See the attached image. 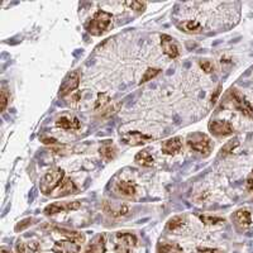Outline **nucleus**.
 Segmentation results:
<instances>
[{
    "label": "nucleus",
    "mask_w": 253,
    "mask_h": 253,
    "mask_svg": "<svg viewBox=\"0 0 253 253\" xmlns=\"http://www.w3.org/2000/svg\"><path fill=\"white\" fill-rule=\"evenodd\" d=\"M187 146L191 148V150L196 151L199 153H204V155H209L213 150V142L211 139L208 137L204 133H193V134H189L187 137Z\"/></svg>",
    "instance_id": "7ed1b4c3"
},
{
    "label": "nucleus",
    "mask_w": 253,
    "mask_h": 253,
    "mask_svg": "<svg viewBox=\"0 0 253 253\" xmlns=\"http://www.w3.org/2000/svg\"><path fill=\"white\" fill-rule=\"evenodd\" d=\"M126 6L132 8L133 10H137V12H143L146 9V4L142 3V1H128V3H124Z\"/></svg>",
    "instance_id": "c85d7f7f"
},
{
    "label": "nucleus",
    "mask_w": 253,
    "mask_h": 253,
    "mask_svg": "<svg viewBox=\"0 0 253 253\" xmlns=\"http://www.w3.org/2000/svg\"><path fill=\"white\" fill-rule=\"evenodd\" d=\"M79 85H80V74L78 71L70 72L69 75L63 79L60 90H58V95L60 96H66L70 92L75 91L79 87Z\"/></svg>",
    "instance_id": "39448f33"
},
{
    "label": "nucleus",
    "mask_w": 253,
    "mask_h": 253,
    "mask_svg": "<svg viewBox=\"0 0 253 253\" xmlns=\"http://www.w3.org/2000/svg\"><path fill=\"white\" fill-rule=\"evenodd\" d=\"M200 67H202L203 70H204L207 74H210V72L214 71V65L210 61L208 60H202L200 61Z\"/></svg>",
    "instance_id": "c756f323"
},
{
    "label": "nucleus",
    "mask_w": 253,
    "mask_h": 253,
    "mask_svg": "<svg viewBox=\"0 0 253 253\" xmlns=\"http://www.w3.org/2000/svg\"><path fill=\"white\" fill-rule=\"evenodd\" d=\"M60 233H62L63 236H66L69 239H72V241L78 242V243H83L85 242V236L84 233H80V232H75V230H67V229H58Z\"/></svg>",
    "instance_id": "b1692460"
},
{
    "label": "nucleus",
    "mask_w": 253,
    "mask_h": 253,
    "mask_svg": "<svg viewBox=\"0 0 253 253\" xmlns=\"http://www.w3.org/2000/svg\"><path fill=\"white\" fill-rule=\"evenodd\" d=\"M99 151H100V155L103 156L105 160H113V158L115 157V155H117V150H115L114 146H113L110 141L104 142Z\"/></svg>",
    "instance_id": "412c9836"
},
{
    "label": "nucleus",
    "mask_w": 253,
    "mask_h": 253,
    "mask_svg": "<svg viewBox=\"0 0 253 253\" xmlns=\"http://www.w3.org/2000/svg\"><path fill=\"white\" fill-rule=\"evenodd\" d=\"M209 130L216 137H225L234 132L232 124L225 121H211L209 123Z\"/></svg>",
    "instance_id": "6e6552de"
},
{
    "label": "nucleus",
    "mask_w": 253,
    "mask_h": 253,
    "mask_svg": "<svg viewBox=\"0 0 253 253\" xmlns=\"http://www.w3.org/2000/svg\"><path fill=\"white\" fill-rule=\"evenodd\" d=\"M79 189L75 185V182L72 181L71 178H65L62 181V184L58 186V189L56 190L55 196L56 198H60V196H67L72 195V194H78Z\"/></svg>",
    "instance_id": "4468645a"
},
{
    "label": "nucleus",
    "mask_w": 253,
    "mask_h": 253,
    "mask_svg": "<svg viewBox=\"0 0 253 253\" xmlns=\"http://www.w3.org/2000/svg\"><path fill=\"white\" fill-rule=\"evenodd\" d=\"M113 20V15L105 10H98L86 26V31L91 36H101L107 32Z\"/></svg>",
    "instance_id": "f03ea898"
},
{
    "label": "nucleus",
    "mask_w": 253,
    "mask_h": 253,
    "mask_svg": "<svg viewBox=\"0 0 253 253\" xmlns=\"http://www.w3.org/2000/svg\"><path fill=\"white\" fill-rule=\"evenodd\" d=\"M246 187H247L248 191H253V171L251 172V175L248 176L247 181H246Z\"/></svg>",
    "instance_id": "2f4dec72"
},
{
    "label": "nucleus",
    "mask_w": 253,
    "mask_h": 253,
    "mask_svg": "<svg viewBox=\"0 0 253 253\" xmlns=\"http://www.w3.org/2000/svg\"><path fill=\"white\" fill-rule=\"evenodd\" d=\"M198 253H221L219 250L215 248H204V250H199Z\"/></svg>",
    "instance_id": "473e14b6"
},
{
    "label": "nucleus",
    "mask_w": 253,
    "mask_h": 253,
    "mask_svg": "<svg viewBox=\"0 0 253 253\" xmlns=\"http://www.w3.org/2000/svg\"><path fill=\"white\" fill-rule=\"evenodd\" d=\"M81 207L80 202H65V203H53L44 208V214L53 215V214L62 213V211H71Z\"/></svg>",
    "instance_id": "0eeeda50"
},
{
    "label": "nucleus",
    "mask_w": 253,
    "mask_h": 253,
    "mask_svg": "<svg viewBox=\"0 0 253 253\" xmlns=\"http://www.w3.org/2000/svg\"><path fill=\"white\" fill-rule=\"evenodd\" d=\"M220 89H221V87L219 86L218 89L215 90V92H214V95H213V96H211V103H215L216 98H218V96H219V94H220Z\"/></svg>",
    "instance_id": "f704fd0d"
},
{
    "label": "nucleus",
    "mask_w": 253,
    "mask_h": 253,
    "mask_svg": "<svg viewBox=\"0 0 253 253\" xmlns=\"http://www.w3.org/2000/svg\"><path fill=\"white\" fill-rule=\"evenodd\" d=\"M230 96H232L234 107L238 112H241L247 118H253V107L245 96H242L237 90H230Z\"/></svg>",
    "instance_id": "423d86ee"
},
{
    "label": "nucleus",
    "mask_w": 253,
    "mask_h": 253,
    "mask_svg": "<svg viewBox=\"0 0 253 253\" xmlns=\"http://www.w3.org/2000/svg\"><path fill=\"white\" fill-rule=\"evenodd\" d=\"M238 144H239L238 139H233V141L227 142L224 146L221 147L220 156H227V155H229V153H232L233 152L234 148H236V147H238Z\"/></svg>",
    "instance_id": "bb28decb"
},
{
    "label": "nucleus",
    "mask_w": 253,
    "mask_h": 253,
    "mask_svg": "<svg viewBox=\"0 0 253 253\" xmlns=\"http://www.w3.org/2000/svg\"><path fill=\"white\" fill-rule=\"evenodd\" d=\"M200 220L207 225H211V224H218V223H224V219L219 218V216H210V215H200L199 216Z\"/></svg>",
    "instance_id": "cd10ccee"
},
{
    "label": "nucleus",
    "mask_w": 253,
    "mask_h": 253,
    "mask_svg": "<svg viewBox=\"0 0 253 253\" xmlns=\"http://www.w3.org/2000/svg\"><path fill=\"white\" fill-rule=\"evenodd\" d=\"M185 224V218L182 215H176L172 216L170 220L167 221V229L171 230V232H176L180 228H182V225Z\"/></svg>",
    "instance_id": "5701e85b"
},
{
    "label": "nucleus",
    "mask_w": 253,
    "mask_h": 253,
    "mask_svg": "<svg viewBox=\"0 0 253 253\" xmlns=\"http://www.w3.org/2000/svg\"><path fill=\"white\" fill-rule=\"evenodd\" d=\"M107 251V245H105V237L103 234L95 237L92 242L87 246L85 253H105Z\"/></svg>",
    "instance_id": "dca6fc26"
},
{
    "label": "nucleus",
    "mask_w": 253,
    "mask_h": 253,
    "mask_svg": "<svg viewBox=\"0 0 253 253\" xmlns=\"http://www.w3.org/2000/svg\"><path fill=\"white\" fill-rule=\"evenodd\" d=\"M161 47L165 55H167L170 58H176L180 55L178 46L171 36L162 35L161 36Z\"/></svg>",
    "instance_id": "9b49d317"
},
{
    "label": "nucleus",
    "mask_w": 253,
    "mask_h": 253,
    "mask_svg": "<svg viewBox=\"0 0 253 253\" xmlns=\"http://www.w3.org/2000/svg\"><path fill=\"white\" fill-rule=\"evenodd\" d=\"M232 220L234 221V224L238 225L239 228H248L252 224V218H251V213L248 210H237L236 213L232 215Z\"/></svg>",
    "instance_id": "2eb2a0df"
},
{
    "label": "nucleus",
    "mask_w": 253,
    "mask_h": 253,
    "mask_svg": "<svg viewBox=\"0 0 253 253\" xmlns=\"http://www.w3.org/2000/svg\"><path fill=\"white\" fill-rule=\"evenodd\" d=\"M40 245L37 242H28V243H23L19 242L17 246L18 253H35L38 250Z\"/></svg>",
    "instance_id": "4be33fe9"
},
{
    "label": "nucleus",
    "mask_w": 253,
    "mask_h": 253,
    "mask_svg": "<svg viewBox=\"0 0 253 253\" xmlns=\"http://www.w3.org/2000/svg\"><path fill=\"white\" fill-rule=\"evenodd\" d=\"M42 141H43V143H46V144H55L56 143V139H53V138H42Z\"/></svg>",
    "instance_id": "c9c22d12"
},
{
    "label": "nucleus",
    "mask_w": 253,
    "mask_h": 253,
    "mask_svg": "<svg viewBox=\"0 0 253 253\" xmlns=\"http://www.w3.org/2000/svg\"><path fill=\"white\" fill-rule=\"evenodd\" d=\"M110 101V96L105 92H100L98 95V99H96V103H95V109H104V108L107 107L108 104Z\"/></svg>",
    "instance_id": "393cba45"
},
{
    "label": "nucleus",
    "mask_w": 253,
    "mask_h": 253,
    "mask_svg": "<svg viewBox=\"0 0 253 253\" xmlns=\"http://www.w3.org/2000/svg\"><path fill=\"white\" fill-rule=\"evenodd\" d=\"M29 221H32L31 219H26V220L22 221V224H18V225H17V228H15V229L19 230V229H23V228L28 227V225L31 224V223H29Z\"/></svg>",
    "instance_id": "72a5a7b5"
},
{
    "label": "nucleus",
    "mask_w": 253,
    "mask_h": 253,
    "mask_svg": "<svg viewBox=\"0 0 253 253\" xmlns=\"http://www.w3.org/2000/svg\"><path fill=\"white\" fill-rule=\"evenodd\" d=\"M8 103H9V94L6 90H3V91H1V112L5 110Z\"/></svg>",
    "instance_id": "7c9ffc66"
},
{
    "label": "nucleus",
    "mask_w": 253,
    "mask_h": 253,
    "mask_svg": "<svg viewBox=\"0 0 253 253\" xmlns=\"http://www.w3.org/2000/svg\"><path fill=\"white\" fill-rule=\"evenodd\" d=\"M56 126L65 130H76L81 128V122L76 117H66L62 115L56 121Z\"/></svg>",
    "instance_id": "ddd939ff"
},
{
    "label": "nucleus",
    "mask_w": 253,
    "mask_h": 253,
    "mask_svg": "<svg viewBox=\"0 0 253 253\" xmlns=\"http://www.w3.org/2000/svg\"><path fill=\"white\" fill-rule=\"evenodd\" d=\"M124 143L129 144V146L137 147V146H142V144L148 143L150 141H152V137L151 135L143 134L141 132H128L126 134H123L122 137Z\"/></svg>",
    "instance_id": "1a4fd4ad"
},
{
    "label": "nucleus",
    "mask_w": 253,
    "mask_h": 253,
    "mask_svg": "<svg viewBox=\"0 0 253 253\" xmlns=\"http://www.w3.org/2000/svg\"><path fill=\"white\" fill-rule=\"evenodd\" d=\"M134 161L143 167H151V166H153V162H155V160H153L152 155H151L148 151L143 150L135 155Z\"/></svg>",
    "instance_id": "a211bd4d"
},
{
    "label": "nucleus",
    "mask_w": 253,
    "mask_h": 253,
    "mask_svg": "<svg viewBox=\"0 0 253 253\" xmlns=\"http://www.w3.org/2000/svg\"><path fill=\"white\" fill-rule=\"evenodd\" d=\"M115 250L118 253H128L130 248L137 246V237L132 233H117L115 236Z\"/></svg>",
    "instance_id": "20e7f679"
},
{
    "label": "nucleus",
    "mask_w": 253,
    "mask_h": 253,
    "mask_svg": "<svg viewBox=\"0 0 253 253\" xmlns=\"http://www.w3.org/2000/svg\"><path fill=\"white\" fill-rule=\"evenodd\" d=\"M118 191L126 196H133L137 191V185L133 181H121L117 186Z\"/></svg>",
    "instance_id": "6ab92c4d"
},
{
    "label": "nucleus",
    "mask_w": 253,
    "mask_h": 253,
    "mask_svg": "<svg viewBox=\"0 0 253 253\" xmlns=\"http://www.w3.org/2000/svg\"><path fill=\"white\" fill-rule=\"evenodd\" d=\"M160 71H161V70L155 69V67H150V69H147L146 71H144V74H143V76H142L139 84H144V83H147V81L152 80L153 78H156V76L160 74Z\"/></svg>",
    "instance_id": "a878e982"
},
{
    "label": "nucleus",
    "mask_w": 253,
    "mask_h": 253,
    "mask_svg": "<svg viewBox=\"0 0 253 253\" xmlns=\"http://www.w3.org/2000/svg\"><path fill=\"white\" fill-rule=\"evenodd\" d=\"M157 253H184L177 243H160L157 246Z\"/></svg>",
    "instance_id": "aec40b11"
},
{
    "label": "nucleus",
    "mask_w": 253,
    "mask_h": 253,
    "mask_svg": "<svg viewBox=\"0 0 253 253\" xmlns=\"http://www.w3.org/2000/svg\"><path fill=\"white\" fill-rule=\"evenodd\" d=\"M1 253H9V252H6V251H3V252H1Z\"/></svg>",
    "instance_id": "e433bc0d"
},
{
    "label": "nucleus",
    "mask_w": 253,
    "mask_h": 253,
    "mask_svg": "<svg viewBox=\"0 0 253 253\" xmlns=\"http://www.w3.org/2000/svg\"><path fill=\"white\" fill-rule=\"evenodd\" d=\"M65 180V172L60 167H53L46 172V175L41 178L40 190L43 195H49L55 190L58 189L62 181Z\"/></svg>",
    "instance_id": "f257e3e1"
},
{
    "label": "nucleus",
    "mask_w": 253,
    "mask_h": 253,
    "mask_svg": "<svg viewBox=\"0 0 253 253\" xmlns=\"http://www.w3.org/2000/svg\"><path fill=\"white\" fill-rule=\"evenodd\" d=\"M81 245L72 239L56 242L55 246L52 247V251L55 253H80Z\"/></svg>",
    "instance_id": "9d476101"
},
{
    "label": "nucleus",
    "mask_w": 253,
    "mask_h": 253,
    "mask_svg": "<svg viewBox=\"0 0 253 253\" xmlns=\"http://www.w3.org/2000/svg\"><path fill=\"white\" fill-rule=\"evenodd\" d=\"M182 148V139L181 137H172V138L167 139L162 143V152L165 155H176L180 152Z\"/></svg>",
    "instance_id": "f8f14e48"
},
{
    "label": "nucleus",
    "mask_w": 253,
    "mask_h": 253,
    "mask_svg": "<svg viewBox=\"0 0 253 253\" xmlns=\"http://www.w3.org/2000/svg\"><path fill=\"white\" fill-rule=\"evenodd\" d=\"M178 28L182 29L186 33H191V35H195V33H202L203 32V24L198 20L194 19H187V20H182L181 23L178 24Z\"/></svg>",
    "instance_id": "f3484780"
}]
</instances>
